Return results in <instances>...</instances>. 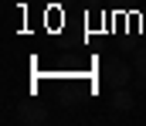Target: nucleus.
<instances>
[{"label":"nucleus","mask_w":146,"mask_h":126,"mask_svg":"<svg viewBox=\"0 0 146 126\" xmlns=\"http://www.w3.org/2000/svg\"><path fill=\"white\" fill-rule=\"evenodd\" d=\"M102 82L109 85L112 92H115V89H126V85H129V65L119 61V58L106 61V65H102Z\"/></svg>","instance_id":"obj_1"},{"label":"nucleus","mask_w":146,"mask_h":126,"mask_svg":"<svg viewBox=\"0 0 146 126\" xmlns=\"http://www.w3.org/2000/svg\"><path fill=\"white\" fill-rule=\"evenodd\" d=\"M17 119L27 126H41V123H48V109L37 106V102H21L17 106Z\"/></svg>","instance_id":"obj_2"},{"label":"nucleus","mask_w":146,"mask_h":126,"mask_svg":"<svg viewBox=\"0 0 146 126\" xmlns=\"http://www.w3.org/2000/svg\"><path fill=\"white\" fill-rule=\"evenodd\" d=\"M112 106H115V109H133V92H126V89H115V95H112Z\"/></svg>","instance_id":"obj_3"},{"label":"nucleus","mask_w":146,"mask_h":126,"mask_svg":"<svg viewBox=\"0 0 146 126\" xmlns=\"http://www.w3.org/2000/svg\"><path fill=\"white\" fill-rule=\"evenodd\" d=\"M133 65H136L139 79H146V44H143V48H136V55H133Z\"/></svg>","instance_id":"obj_4"}]
</instances>
